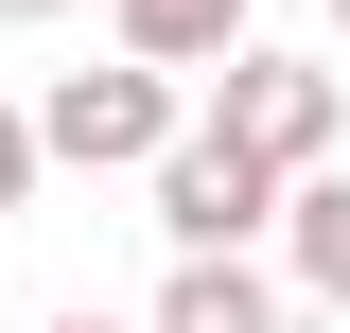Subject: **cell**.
I'll return each instance as SVG.
<instances>
[{
    "label": "cell",
    "instance_id": "cell-1",
    "mask_svg": "<svg viewBox=\"0 0 350 333\" xmlns=\"http://www.w3.org/2000/svg\"><path fill=\"white\" fill-rule=\"evenodd\" d=\"M140 193H158V246H175V263H245V228H280V193H298V175H262L228 123H193Z\"/></svg>",
    "mask_w": 350,
    "mask_h": 333
},
{
    "label": "cell",
    "instance_id": "cell-5",
    "mask_svg": "<svg viewBox=\"0 0 350 333\" xmlns=\"http://www.w3.org/2000/svg\"><path fill=\"white\" fill-rule=\"evenodd\" d=\"M140 333H280V281H262V263H175Z\"/></svg>",
    "mask_w": 350,
    "mask_h": 333
},
{
    "label": "cell",
    "instance_id": "cell-4",
    "mask_svg": "<svg viewBox=\"0 0 350 333\" xmlns=\"http://www.w3.org/2000/svg\"><path fill=\"white\" fill-rule=\"evenodd\" d=\"M105 36H123V71H211V53H245V0H105Z\"/></svg>",
    "mask_w": 350,
    "mask_h": 333
},
{
    "label": "cell",
    "instance_id": "cell-2",
    "mask_svg": "<svg viewBox=\"0 0 350 333\" xmlns=\"http://www.w3.org/2000/svg\"><path fill=\"white\" fill-rule=\"evenodd\" d=\"M211 123L245 140L262 175H333V123H350V88L315 71V53H262V36H245V53H228V88H211Z\"/></svg>",
    "mask_w": 350,
    "mask_h": 333
},
{
    "label": "cell",
    "instance_id": "cell-9",
    "mask_svg": "<svg viewBox=\"0 0 350 333\" xmlns=\"http://www.w3.org/2000/svg\"><path fill=\"white\" fill-rule=\"evenodd\" d=\"M53 333H123V316H53Z\"/></svg>",
    "mask_w": 350,
    "mask_h": 333
},
{
    "label": "cell",
    "instance_id": "cell-6",
    "mask_svg": "<svg viewBox=\"0 0 350 333\" xmlns=\"http://www.w3.org/2000/svg\"><path fill=\"white\" fill-rule=\"evenodd\" d=\"M280 263H298V298L350 316V175H298V193H280Z\"/></svg>",
    "mask_w": 350,
    "mask_h": 333
},
{
    "label": "cell",
    "instance_id": "cell-3",
    "mask_svg": "<svg viewBox=\"0 0 350 333\" xmlns=\"http://www.w3.org/2000/svg\"><path fill=\"white\" fill-rule=\"evenodd\" d=\"M36 140H53L70 175H158L193 123H175V71H70V88L36 106Z\"/></svg>",
    "mask_w": 350,
    "mask_h": 333
},
{
    "label": "cell",
    "instance_id": "cell-8",
    "mask_svg": "<svg viewBox=\"0 0 350 333\" xmlns=\"http://www.w3.org/2000/svg\"><path fill=\"white\" fill-rule=\"evenodd\" d=\"M0 18H70V0H0Z\"/></svg>",
    "mask_w": 350,
    "mask_h": 333
},
{
    "label": "cell",
    "instance_id": "cell-10",
    "mask_svg": "<svg viewBox=\"0 0 350 333\" xmlns=\"http://www.w3.org/2000/svg\"><path fill=\"white\" fill-rule=\"evenodd\" d=\"M333 36H350V0H333Z\"/></svg>",
    "mask_w": 350,
    "mask_h": 333
},
{
    "label": "cell",
    "instance_id": "cell-7",
    "mask_svg": "<svg viewBox=\"0 0 350 333\" xmlns=\"http://www.w3.org/2000/svg\"><path fill=\"white\" fill-rule=\"evenodd\" d=\"M36 158H53V140H36V106H0V210L36 193Z\"/></svg>",
    "mask_w": 350,
    "mask_h": 333
}]
</instances>
